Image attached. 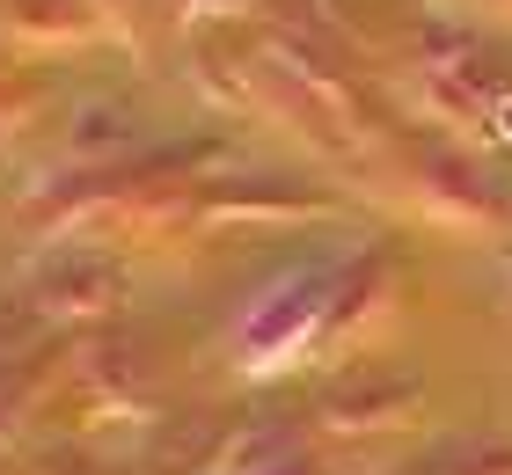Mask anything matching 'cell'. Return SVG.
<instances>
[{
    "label": "cell",
    "mask_w": 512,
    "mask_h": 475,
    "mask_svg": "<svg viewBox=\"0 0 512 475\" xmlns=\"http://www.w3.org/2000/svg\"><path fill=\"white\" fill-rule=\"evenodd\" d=\"M498 125H505V139H512V103H505V110H498Z\"/></svg>",
    "instance_id": "cell-1"
}]
</instances>
